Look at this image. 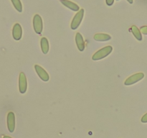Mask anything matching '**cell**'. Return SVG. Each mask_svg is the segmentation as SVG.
I'll return each mask as SVG.
<instances>
[{
  "label": "cell",
  "mask_w": 147,
  "mask_h": 138,
  "mask_svg": "<svg viewBox=\"0 0 147 138\" xmlns=\"http://www.w3.org/2000/svg\"><path fill=\"white\" fill-rule=\"evenodd\" d=\"M112 50H113V47H112L111 46H106L105 47H103V48L100 49L98 51L96 52V53L93 55L92 59H93V60H101V59L104 58L106 56L110 55L111 53L112 52Z\"/></svg>",
  "instance_id": "6da1fadb"
},
{
  "label": "cell",
  "mask_w": 147,
  "mask_h": 138,
  "mask_svg": "<svg viewBox=\"0 0 147 138\" xmlns=\"http://www.w3.org/2000/svg\"><path fill=\"white\" fill-rule=\"evenodd\" d=\"M83 15H84V9H81L78 12L77 14L73 17V21L71 22V25H70L72 30H76L79 27L82 20H83Z\"/></svg>",
  "instance_id": "7a4b0ae2"
},
{
  "label": "cell",
  "mask_w": 147,
  "mask_h": 138,
  "mask_svg": "<svg viewBox=\"0 0 147 138\" xmlns=\"http://www.w3.org/2000/svg\"><path fill=\"white\" fill-rule=\"evenodd\" d=\"M33 27L36 33L40 34L42 33L43 28L42 20L39 14H35L33 18Z\"/></svg>",
  "instance_id": "3957f363"
},
{
  "label": "cell",
  "mask_w": 147,
  "mask_h": 138,
  "mask_svg": "<svg viewBox=\"0 0 147 138\" xmlns=\"http://www.w3.org/2000/svg\"><path fill=\"white\" fill-rule=\"evenodd\" d=\"M144 74L143 73H135V74L132 75L131 76L128 78L124 82V84L126 86H130V85H133L134 83H137L139 80H141L142 79L144 78Z\"/></svg>",
  "instance_id": "277c9868"
},
{
  "label": "cell",
  "mask_w": 147,
  "mask_h": 138,
  "mask_svg": "<svg viewBox=\"0 0 147 138\" xmlns=\"http://www.w3.org/2000/svg\"><path fill=\"white\" fill-rule=\"evenodd\" d=\"M19 89L21 93H24L27 89V80L25 74L24 73H20L19 78Z\"/></svg>",
  "instance_id": "5b68a950"
},
{
  "label": "cell",
  "mask_w": 147,
  "mask_h": 138,
  "mask_svg": "<svg viewBox=\"0 0 147 138\" xmlns=\"http://www.w3.org/2000/svg\"><path fill=\"white\" fill-rule=\"evenodd\" d=\"M34 69H35L36 72H37L39 77H40L43 81H48L49 79H50V76H49L47 72L42 67H41V66H39V65H35V66H34Z\"/></svg>",
  "instance_id": "8992f818"
},
{
  "label": "cell",
  "mask_w": 147,
  "mask_h": 138,
  "mask_svg": "<svg viewBox=\"0 0 147 138\" xmlns=\"http://www.w3.org/2000/svg\"><path fill=\"white\" fill-rule=\"evenodd\" d=\"M7 127L10 132H14L15 129V116L12 112H9L7 114Z\"/></svg>",
  "instance_id": "52a82bcc"
},
{
  "label": "cell",
  "mask_w": 147,
  "mask_h": 138,
  "mask_svg": "<svg viewBox=\"0 0 147 138\" xmlns=\"http://www.w3.org/2000/svg\"><path fill=\"white\" fill-rule=\"evenodd\" d=\"M12 36L15 40H20L22 36V29L19 23H16L13 27Z\"/></svg>",
  "instance_id": "ba28073f"
},
{
  "label": "cell",
  "mask_w": 147,
  "mask_h": 138,
  "mask_svg": "<svg viewBox=\"0 0 147 138\" xmlns=\"http://www.w3.org/2000/svg\"><path fill=\"white\" fill-rule=\"evenodd\" d=\"M76 42L77 47L80 51H83L85 50V42L83 37L80 32H78L76 35Z\"/></svg>",
  "instance_id": "9c48e42d"
},
{
  "label": "cell",
  "mask_w": 147,
  "mask_h": 138,
  "mask_svg": "<svg viewBox=\"0 0 147 138\" xmlns=\"http://www.w3.org/2000/svg\"><path fill=\"white\" fill-rule=\"evenodd\" d=\"M60 1H61V3L63 4V5L65 6V7H67V8L73 10V11L77 12V11H79V9H80L79 6L77 4L70 1V0H60Z\"/></svg>",
  "instance_id": "30bf717a"
},
{
  "label": "cell",
  "mask_w": 147,
  "mask_h": 138,
  "mask_svg": "<svg viewBox=\"0 0 147 138\" xmlns=\"http://www.w3.org/2000/svg\"><path fill=\"white\" fill-rule=\"evenodd\" d=\"M111 37L109 34L106 33H98L94 35V40L99 42H106L111 40Z\"/></svg>",
  "instance_id": "8fae6325"
},
{
  "label": "cell",
  "mask_w": 147,
  "mask_h": 138,
  "mask_svg": "<svg viewBox=\"0 0 147 138\" xmlns=\"http://www.w3.org/2000/svg\"><path fill=\"white\" fill-rule=\"evenodd\" d=\"M40 45H41V49L42 51L44 54H47L50 49V46H49V42L46 37H42L40 41Z\"/></svg>",
  "instance_id": "7c38bea8"
},
{
  "label": "cell",
  "mask_w": 147,
  "mask_h": 138,
  "mask_svg": "<svg viewBox=\"0 0 147 138\" xmlns=\"http://www.w3.org/2000/svg\"><path fill=\"white\" fill-rule=\"evenodd\" d=\"M131 32L132 33H133L134 35V37L137 39V40H139V41L142 40V33H141L140 30H139L136 26L133 25L131 27Z\"/></svg>",
  "instance_id": "4fadbf2b"
},
{
  "label": "cell",
  "mask_w": 147,
  "mask_h": 138,
  "mask_svg": "<svg viewBox=\"0 0 147 138\" xmlns=\"http://www.w3.org/2000/svg\"><path fill=\"white\" fill-rule=\"evenodd\" d=\"M12 2L13 5H14V8L19 12H22V4L21 1L20 0H11Z\"/></svg>",
  "instance_id": "5bb4252c"
},
{
  "label": "cell",
  "mask_w": 147,
  "mask_h": 138,
  "mask_svg": "<svg viewBox=\"0 0 147 138\" xmlns=\"http://www.w3.org/2000/svg\"><path fill=\"white\" fill-rule=\"evenodd\" d=\"M141 32L144 34H147V26H143L141 27Z\"/></svg>",
  "instance_id": "9a60e30c"
},
{
  "label": "cell",
  "mask_w": 147,
  "mask_h": 138,
  "mask_svg": "<svg viewBox=\"0 0 147 138\" xmlns=\"http://www.w3.org/2000/svg\"><path fill=\"white\" fill-rule=\"evenodd\" d=\"M142 122H143V123H147V113L145 115H144L143 117L142 118Z\"/></svg>",
  "instance_id": "2e32d148"
},
{
  "label": "cell",
  "mask_w": 147,
  "mask_h": 138,
  "mask_svg": "<svg viewBox=\"0 0 147 138\" xmlns=\"http://www.w3.org/2000/svg\"><path fill=\"white\" fill-rule=\"evenodd\" d=\"M106 4H107V5L109 6H111L112 4H113V2H114V0H106Z\"/></svg>",
  "instance_id": "e0dca14e"
},
{
  "label": "cell",
  "mask_w": 147,
  "mask_h": 138,
  "mask_svg": "<svg viewBox=\"0 0 147 138\" xmlns=\"http://www.w3.org/2000/svg\"><path fill=\"white\" fill-rule=\"evenodd\" d=\"M3 138H12V137H9V136H7V135H5V136L3 137Z\"/></svg>",
  "instance_id": "ac0fdd59"
},
{
  "label": "cell",
  "mask_w": 147,
  "mask_h": 138,
  "mask_svg": "<svg viewBox=\"0 0 147 138\" xmlns=\"http://www.w3.org/2000/svg\"><path fill=\"white\" fill-rule=\"evenodd\" d=\"M127 1H129L130 4H132V3H133V1H134V0H127Z\"/></svg>",
  "instance_id": "d6986e66"
}]
</instances>
